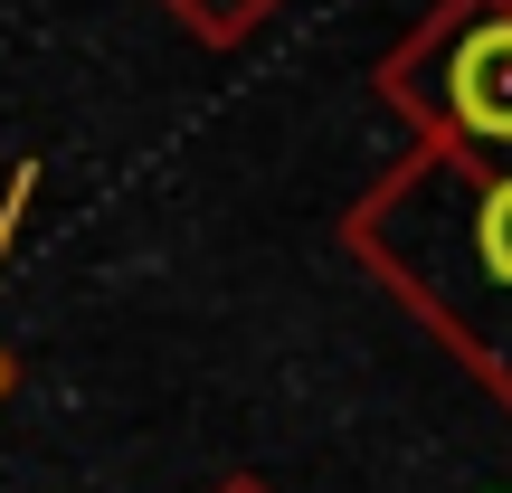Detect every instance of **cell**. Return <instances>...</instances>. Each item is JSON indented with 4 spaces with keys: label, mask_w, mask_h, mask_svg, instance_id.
Instances as JSON below:
<instances>
[{
    "label": "cell",
    "mask_w": 512,
    "mask_h": 493,
    "mask_svg": "<svg viewBox=\"0 0 512 493\" xmlns=\"http://www.w3.org/2000/svg\"><path fill=\"white\" fill-rule=\"evenodd\" d=\"M380 256L418 247V266H446V313H494L512 323V162H427L418 190H389L370 209ZM456 323V332H465Z\"/></svg>",
    "instance_id": "cell-1"
},
{
    "label": "cell",
    "mask_w": 512,
    "mask_h": 493,
    "mask_svg": "<svg viewBox=\"0 0 512 493\" xmlns=\"http://www.w3.org/2000/svg\"><path fill=\"white\" fill-rule=\"evenodd\" d=\"M399 105H418L465 162H512V0H446L399 57Z\"/></svg>",
    "instance_id": "cell-2"
}]
</instances>
